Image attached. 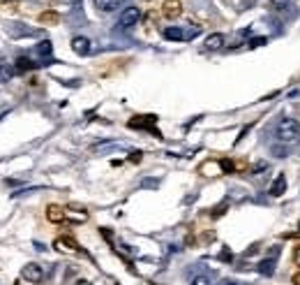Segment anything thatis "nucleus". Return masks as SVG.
I'll list each match as a JSON object with an SVG mask.
<instances>
[{
    "instance_id": "f257e3e1",
    "label": "nucleus",
    "mask_w": 300,
    "mask_h": 285,
    "mask_svg": "<svg viewBox=\"0 0 300 285\" xmlns=\"http://www.w3.org/2000/svg\"><path fill=\"white\" fill-rule=\"evenodd\" d=\"M277 137H280L282 144H298L300 142V125L294 121V118H282L277 123Z\"/></svg>"
},
{
    "instance_id": "f03ea898",
    "label": "nucleus",
    "mask_w": 300,
    "mask_h": 285,
    "mask_svg": "<svg viewBox=\"0 0 300 285\" xmlns=\"http://www.w3.org/2000/svg\"><path fill=\"white\" fill-rule=\"evenodd\" d=\"M141 19V9L139 7H125L122 9V14H120V19H118V26L120 28H132L136 26Z\"/></svg>"
},
{
    "instance_id": "7ed1b4c3",
    "label": "nucleus",
    "mask_w": 300,
    "mask_h": 285,
    "mask_svg": "<svg viewBox=\"0 0 300 285\" xmlns=\"http://www.w3.org/2000/svg\"><path fill=\"white\" fill-rule=\"evenodd\" d=\"M21 276L26 281H30V283H42V279H44V269H42L40 265H35V262H28L23 269H21Z\"/></svg>"
},
{
    "instance_id": "20e7f679",
    "label": "nucleus",
    "mask_w": 300,
    "mask_h": 285,
    "mask_svg": "<svg viewBox=\"0 0 300 285\" xmlns=\"http://www.w3.org/2000/svg\"><path fill=\"white\" fill-rule=\"evenodd\" d=\"M90 40L88 37H83V35H76V37H72V51L79 56H88L90 54Z\"/></svg>"
},
{
    "instance_id": "39448f33",
    "label": "nucleus",
    "mask_w": 300,
    "mask_h": 285,
    "mask_svg": "<svg viewBox=\"0 0 300 285\" xmlns=\"http://www.w3.org/2000/svg\"><path fill=\"white\" fill-rule=\"evenodd\" d=\"M162 12H164L167 19H178L180 14H182V5H180V0H164Z\"/></svg>"
},
{
    "instance_id": "423d86ee",
    "label": "nucleus",
    "mask_w": 300,
    "mask_h": 285,
    "mask_svg": "<svg viewBox=\"0 0 300 285\" xmlns=\"http://www.w3.org/2000/svg\"><path fill=\"white\" fill-rule=\"evenodd\" d=\"M284 192H287V177H284V174H277L275 181L270 184V195L280 197V195H284Z\"/></svg>"
},
{
    "instance_id": "0eeeda50",
    "label": "nucleus",
    "mask_w": 300,
    "mask_h": 285,
    "mask_svg": "<svg viewBox=\"0 0 300 285\" xmlns=\"http://www.w3.org/2000/svg\"><path fill=\"white\" fill-rule=\"evenodd\" d=\"M47 218L51 220V223H62V220H65V209L58 206V204H49Z\"/></svg>"
},
{
    "instance_id": "6e6552de",
    "label": "nucleus",
    "mask_w": 300,
    "mask_h": 285,
    "mask_svg": "<svg viewBox=\"0 0 300 285\" xmlns=\"http://www.w3.org/2000/svg\"><path fill=\"white\" fill-rule=\"evenodd\" d=\"M56 248L58 251H62V253H79L81 248H79V244L76 241H72V239H56Z\"/></svg>"
},
{
    "instance_id": "1a4fd4ad",
    "label": "nucleus",
    "mask_w": 300,
    "mask_h": 285,
    "mask_svg": "<svg viewBox=\"0 0 300 285\" xmlns=\"http://www.w3.org/2000/svg\"><path fill=\"white\" fill-rule=\"evenodd\" d=\"M93 2H95V7H97L100 12H116L122 0H93Z\"/></svg>"
},
{
    "instance_id": "9d476101",
    "label": "nucleus",
    "mask_w": 300,
    "mask_h": 285,
    "mask_svg": "<svg viewBox=\"0 0 300 285\" xmlns=\"http://www.w3.org/2000/svg\"><path fill=\"white\" fill-rule=\"evenodd\" d=\"M164 37L171 42H182L185 40V30L178 26H169V28H164Z\"/></svg>"
},
{
    "instance_id": "9b49d317",
    "label": "nucleus",
    "mask_w": 300,
    "mask_h": 285,
    "mask_svg": "<svg viewBox=\"0 0 300 285\" xmlns=\"http://www.w3.org/2000/svg\"><path fill=\"white\" fill-rule=\"evenodd\" d=\"M222 47H224V35L222 33H213L206 37V49L215 51V49H222Z\"/></svg>"
},
{
    "instance_id": "f8f14e48",
    "label": "nucleus",
    "mask_w": 300,
    "mask_h": 285,
    "mask_svg": "<svg viewBox=\"0 0 300 285\" xmlns=\"http://www.w3.org/2000/svg\"><path fill=\"white\" fill-rule=\"evenodd\" d=\"M65 218L72 223H86L88 220V211H76V209H65Z\"/></svg>"
},
{
    "instance_id": "ddd939ff",
    "label": "nucleus",
    "mask_w": 300,
    "mask_h": 285,
    "mask_svg": "<svg viewBox=\"0 0 300 285\" xmlns=\"http://www.w3.org/2000/svg\"><path fill=\"white\" fill-rule=\"evenodd\" d=\"M256 272H259L261 276H273V274H275V258L261 260L259 267H256Z\"/></svg>"
},
{
    "instance_id": "4468645a",
    "label": "nucleus",
    "mask_w": 300,
    "mask_h": 285,
    "mask_svg": "<svg viewBox=\"0 0 300 285\" xmlns=\"http://www.w3.org/2000/svg\"><path fill=\"white\" fill-rule=\"evenodd\" d=\"M51 51H54V47H51V42L49 40H44V42L37 44V54L40 56H51Z\"/></svg>"
},
{
    "instance_id": "2eb2a0df",
    "label": "nucleus",
    "mask_w": 300,
    "mask_h": 285,
    "mask_svg": "<svg viewBox=\"0 0 300 285\" xmlns=\"http://www.w3.org/2000/svg\"><path fill=\"white\" fill-rule=\"evenodd\" d=\"M289 5H291V0H270V9H275V12H282Z\"/></svg>"
},
{
    "instance_id": "dca6fc26",
    "label": "nucleus",
    "mask_w": 300,
    "mask_h": 285,
    "mask_svg": "<svg viewBox=\"0 0 300 285\" xmlns=\"http://www.w3.org/2000/svg\"><path fill=\"white\" fill-rule=\"evenodd\" d=\"M40 21H42V23H56V21H58V14H56V12H42Z\"/></svg>"
},
{
    "instance_id": "f3484780",
    "label": "nucleus",
    "mask_w": 300,
    "mask_h": 285,
    "mask_svg": "<svg viewBox=\"0 0 300 285\" xmlns=\"http://www.w3.org/2000/svg\"><path fill=\"white\" fill-rule=\"evenodd\" d=\"M33 68V63L28 61V58H19V61H16V70H30Z\"/></svg>"
},
{
    "instance_id": "a211bd4d",
    "label": "nucleus",
    "mask_w": 300,
    "mask_h": 285,
    "mask_svg": "<svg viewBox=\"0 0 300 285\" xmlns=\"http://www.w3.org/2000/svg\"><path fill=\"white\" fill-rule=\"evenodd\" d=\"M192 285H210V279L208 276H196V279H192Z\"/></svg>"
},
{
    "instance_id": "6ab92c4d",
    "label": "nucleus",
    "mask_w": 300,
    "mask_h": 285,
    "mask_svg": "<svg viewBox=\"0 0 300 285\" xmlns=\"http://www.w3.org/2000/svg\"><path fill=\"white\" fill-rule=\"evenodd\" d=\"M273 153L277 158H284V153H287V149H284V146H273Z\"/></svg>"
},
{
    "instance_id": "aec40b11",
    "label": "nucleus",
    "mask_w": 300,
    "mask_h": 285,
    "mask_svg": "<svg viewBox=\"0 0 300 285\" xmlns=\"http://www.w3.org/2000/svg\"><path fill=\"white\" fill-rule=\"evenodd\" d=\"M261 44H266V37H256V40L249 42V47H261Z\"/></svg>"
},
{
    "instance_id": "412c9836",
    "label": "nucleus",
    "mask_w": 300,
    "mask_h": 285,
    "mask_svg": "<svg viewBox=\"0 0 300 285\" xmlns=\"http://www.w3.org/2000/svg\"><path fill=\"white\" fill-rule=\"evenodd\" d=\"M294 262L300 267V246H298V248H296V253H294Z\"/></svg>"
},
{
    "instance_id": "4be33fe9",
    "label": "nucleus",
    "mask_w": 300,
    "mask_h": 285,
    "mask_svg": "<svg viewBox=\"0 0 300 285\" xmlns=\"http://www.w3.org/2000/svg\"><path fill=\"white\" fill-rule=\"evenodd\" d=\"M261 170H266V163H259L256 167H254V172H261Z\"/></svg>"
},
{
    "instance_id": "5701e85b",
    "label": "nucleus",
    "mask_w": 300,
    "mask_h": 285,
    "mask_svg": "<svg viewBox=\"0 0 300 285\" xmlns=\"http://www.w3.org/2000/svg\"><path fill=\"white\" fill-rule=\"evenodd\" d=\"M220 285H240V283H236V281H229V279H227V281H222Z\"/></svg>"
},
{
    "instance_id": "b1692460",
    "label": "nucleus",
    "mask_w": 300,
    "mask_h": 285,
    "mask_svg": "<svg viewBox=\"0 0 300 285\" xmlns=\"http://www.w3.org/2000/svg\"><path fill=\"white\" fill-rule=\"evenodd\" d=\"M291 281H294V285H300V272L296 274V276H294V279H291Z\"/></svg>"
},
{
    "instance_id": "393cba45",
    "label": "nucleus",
    "mask_w": 300,
    "mask_h": 285,
    "mask_svg": "<svg viewBox=\"0 0 300 285\" xmlns=\"http://www.w3.org/2000/svg\"><path fill=\"white\" fill-rule=\"evenodd\" d=\"M76 285H93V283H88V281H76Z\"/></svg>"
},
{
    "instance_id": "a878e982",
    "label": "nucleus",
    "mask_w": 300,
    "mask_h": 285,
    "mask_svg": "<svg viewBox=\"0 0 300 285\" xmlns=\"http://www.w3.org/2000/svg\"><path fill=\"white\" fill-rule=\"evenodd\" d=\"M0 2H7V0H0Z\"/></svg>"
},
{
    "instance_id": "bb28decb",
    "label": "nucleus",
    "mask_w": 300,
    "mask_h": 285,
    "mask_svg": "<svg viewBox=\"0 0 300 285\" xmlns=\"http://www.w3.org/2000/svg\"><path fill=\"white\" fill-rule=\"evenodd\" d=\"M298 230H300V223H298Z\"/></svg>"
}]
</instances>
